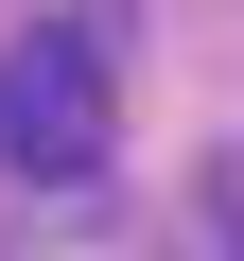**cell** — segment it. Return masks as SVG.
Masks as SVG:
<instances>
[{"mask_svg": "<svg viewBox=\"0 0 244 261\" xmlns=\"http://www.w3.org/2000/svg\"><path fill=\"white\" fill-rule=\"evenodd\" d=\"M35 18H105V0H35Z\"/></svg>", "mask_w": 244, "mask_h": 261, "instance_id": "obj_2", "label": "cell"}, {"mask_svg": "<svg viewBox=\"0 0 244 261\" xmlns=\"http://www.w3.org/2000/svg\"><path fill=\"white\" fill-rule=\"evenodd\" d=\"M0 174H105V35L87 18H18V53H0Z\"/></svg>", "mask_w": 244, "mask_h": 261, "instance_id": "obj_1", "label": "cell"}]
</instances>
